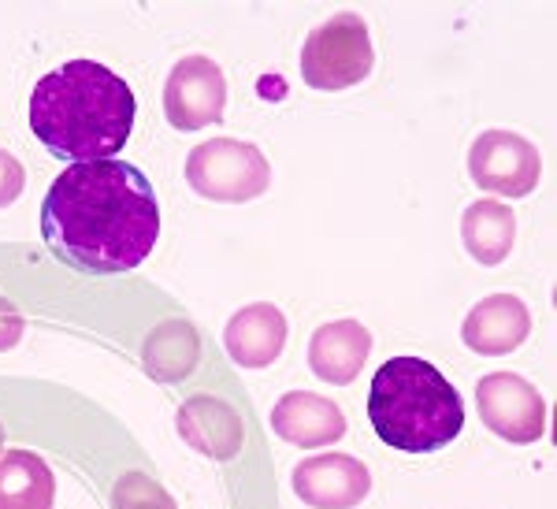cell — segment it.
I'll return each mask as SVG.
<instances>
[{"instance_id": "cell-15", "label": "cell", "mask_w": 557, "mask_h": 509, "mask_svg": "<svg viewBox=\"0 0 557 509\" xmlns=\"http://www.w3.org/2000/svg\"><path fill=\"white\" fill-rule=\"evenodd\" d=\"M57 480L38 454L8 450L0 458V509H52Z\"/></svg>"}, {"instance_id": "cell-9", "label": "cell", "mask_w": 557, "mask_h": 509, "mask_svg": "<svg viewBox=\"0 0 557 509\" xmlns=\"http://www.w3.org/2000/svg\"><path fill=\"white\" fill-rule=\"evenodd\" d=\"M294 491L312 509H354L372 491V472L349 454H317L294 469Z\"/></svg>"}, {"instance_id": "cell-18", "label": "cell", "mask_w": 557, "mask_h": 509, "mask_svg": "<svg viewBox=\"0 0 557 509\" xmlns=\"http://www.w3.org/2000/svg\"><path fill=\"white\" fill-rule=\"evenodd\" d=\"M115 509H175V502L157 480L141 476V472H131V476H123L120 487H115Z\"/></svg>"}, {"instance_id": "cell-21", "label": "cell", "mask_w": 557, "mask_h": 509, "mask_svg": "<svg viewBox=\"0 0 557 509\" xmlns=\"http://www.w3.org/2000/svg\"><path fill=\"white\" fill-rule=\"evenodd\" d=\"M0 446H4V424H0Z\"/></svg>"}, {"instance_id": "cell-1", "label": "cell", "mask_w": 557, "mask_h": 509, "mask_svg": "<svg viewBox=\"0 0 557 509\" xmlns=\"http://www.w3.org/2000/svg\"><path fill=\"white\" fill-rule=\"evenodd\" d=\"M41 235L78 272H134L160 238L152 183L127 160L71 164L45 194Z\"/></svg>"}, {"instance_id": "cell-17", "label": "cell", "mask_w": 557, "mask_h": 509, "mask_svg": "<svg viewBox=\"0 0 557 509\" xmlns=\"http://www.w3.org/2000/svg\"><path fill=\"white\" fill-rule=\"evenodd\" d=\"M146 372L160 383H178L186 380L201 361V338L186 320H168L157 332L146 338Z\"/></svg>"}, {"instance_id": "cell-11", "label": "cell", "mask_w": 557, "mask_h": 509, "mask_svg": "<svg viewBox=\"0 0 557 509\" xmlns=\"http://www.w3.org/2000/svg\"><path fill=\"white\" fill-rule=\"evenodd\" d=\"M272 427L278 439L301 446V450H320L346 435V417L331 398L309 395V390H290L275 401Z\"/></svg>"}, {"instance_id": "cell-12", "label": "cell", "mask_w": 557, "mask_h": 509, "mask_svg": "<svg viewBox=\"0 0 557 509\" xmlns=\"http://www.w3.org/2000/svg\"><path fill=\"white\" fill-rule=\"evenodd\" d=\"M532 335V312L513 294H491L465 316L461 338L465 346L483 357L513 353Z\"/></svg>"}, {"instance_id": "cell-19", "label": "cell", "mask_w": 557, "mask_h": 509, "mask_svg": "<svg viewBox=\"0 0 557 509\" xmlns=\"http://www.w3.org/2000/svg\"><path fill=\"white\" fill-rule=\"evenodd\" d=\"M23 186H26L23 164L12 153H8V149H0V209H8V204L20 198Z\"/></svg>"}, {"instance_id": "cell-13", "label": "cell", "mask_w": 557, "mask_h": 509, "mask_svg": "<svg viewBox=\"0 0 557 509\" xmlns=\"http://www.w3.org/2000/svg\"><path fill=\"white\" fill-rule=\"evenodd\" d=\"M223 346L242 369H268L286 346V316L268 301L238 309L223 332Z\"/></svg>"}, {"instance_id": "cell-16", "label": "cell", "mask_w": 557, "mask_h": 509, "mask_svg": "<svg viewBox=\"0 0 557 509\" xmlns=\"http://www.w3.org/2000/svg\"><path fill=\"white\" fill-rule=\"evenodd\" d=\"M461 238H465V249L469 257H475L480 264H502L513 249V238H517V216L509 204L502 201H475L469 204L461 220Z\"/></svg>"}, {"instance_id": "cell-4", "label": "cell", "mask_w": 557, "mask_h": 509, "mask_svg": "<svg viewBox=\"0 0 557 509\" xmlns=\"http://www.w3.org/2000/svg\"><path fill=\"white\" fill-rule=\"evenodd\" d=\"M372 64L375 52L372 38H368V23L354 12L331 15L327 23H320L301 49V78L312 89H327V94L364 83Z\"/></svg>"}, {"instance_id": "cell-3", "label": "cell", "mask_w": 557, "mask_h": 509, "mask_svg": "<svg viewBox=\"0 0 557 509\" xmlns=\"http://www.w3.org/2000/svg\"><path fill=\"white\" fill-rule=\"evenodd\" d=\"M368 421L391 450L431 454L461 435L465 401L424 357H391L372 376Z\"/></svg>"}, {"instance_id": "cell-2", "label": "cell", "mask_w": 557, "mask_h": 509, "mask_svg": "<svg viewBox=\"0 0 557 509\" xmlns=\"http://www.w3.org/2000/svg\"><path fill=\"white\" fill-rule=\"evenodd\" d=\"M134 94L97 60H71L30 94V131L60 160H115L134 127Z\"/></svg>"}, {"instance_id": "cell-7", "label": "cell", "mask_w": 557, "mask_h": 509, "mask_svg": "<svg viewBox=\"0 0 557 509\" xmlns=\"http://www.w3.org/2000/svg\"><path fill=\"white\" fill-rule=\"evenodd\" d=\"M469 172L475 186L502 198H528L539 186V172L543 160L539 149L528 138H520L513 131H487L475 138L469 153Z\"/></svg>"}, {"instance_id": "cell-20", "label": "cell", "mask_w": 557, "mask_h": 509, "mask_svg": "<svg viewBox=\"0 0 557 509\" xmlns=\"http://www.w3.org/2000/svg\"><path fill=\"white\" fill-rule=\"evenodd\" d=\"M23 338V312L8 298H0V350H12Z\"/></svg>"}, {"instance_id": "cell-10", "label": "cell", "mask_w": 557, "mask_h": 509, "mask_svg": "<svg viewBox=\"0 0 557 509\" xmlns=\"http://www.w3.org/2000/svg\"><path fill=\"white\" fill-rule=\"evenodd\" d=\"M178 435L194 446L197 454L212 461H231L242 450V439H246V427H242V417L231 401L212 398V395H197L190 401L178 406Z\"/></svg>"}, {"instance_id": "cell-14", "label": "cell", "mask_w": 557, "mask_h": 509, "mask_svg": "<svg viewBox=\"0 0 557 509\" xmlns=\"http://www.w3.org/2000/svg\"><path fill=\"white\" fill-rule=\"evenodd\" d=\"M368 353H372V335L357 320H335L323 324L309 343V364L323 383L346 387L361 376Z\"/></svg>"}, {"instance_id": "cell-8", "label": "cell", "mask_w": 557, "mask_h": 509, "mask_svg": "<svg viewBox=\"0 0 557 509\" xmlns=\"http://www.w3.org/2000/svg\"><path fill=\"white\" fill-rule=\"evenodd\" d=\"M227 109V83L209 57L178 60L164 86V112L175 131H201L223 120Z\"/></svg>"}, {"instance_id": "cell-6", "label": "cell", "mask_w": 557, "mask_h": 509, "mask_svg": "<svg viewBox=\"0 0 557 509\" xmlns=\"http://www.w3.org/2000/svg\"><path fill=\"white\" fill-rule=\"evenodd\" d=\"M475 406L483 424L506 443H535L546 432V401L517 372H491L475 383Z\"/></svg>"}, {"instance_id": "cell-5", "label": "cell", "mask_w": 557, "mask_h": 509, "mask_svg": "<svg viewBox=\"0 0 557 509\" xmlns=\"http://www.w3.org/2000/svg\"><path fill=\"white\" fill-rule=\"evenodd\" d=\"M186 183L209 201H253L272 186V167L257 146L238 138H212L186 160Z\"/></svg>"}]
</instances>
